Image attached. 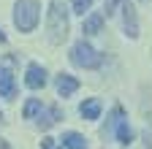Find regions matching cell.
Returning a JSON list of instances; mask_svg holds the SVG:
<instances>
[{
    "instance_id": "cell-1",
    "label": "cell",
    "mask_w": 152,
    "mask_h": 149,
    "mask_svg": "<svg viewBox=\"0 0 152 149\" xmlns=\"http://www.w3.org/2000/svg\"><path fill=\"white\" fill-rule=\"evenodd\" d=\"M46 33H49V44H54V46H60L68 38V8L63 0H52L49 3Z\"/></svg>"
},
{
    "instance_id": "cell-2",
    "label": "cell",
    "mask_w": 152,
    "mask_h": 149,
    "mask_svg": "<svg viewBox=\"0 0 152 149\" xmlns=\"http://www.w3.org/2000/svg\"><path fill=\"white\" fill-rule=\"evenodd\" d=\"M38 0H16V8H14V25L19 27V33H33L38 25Z\"/></svg>"
},
{
    "instance_id": "cell-3",
    "label": "cell",
    "mask_w": 152,
    "mask_h": 149,
    "mask_svg": "<svg viewBox=\"0 0 152 149\" xmlns=\"http://www.w3.org/2000/svg\"><path fill=\"white\" fill-rule=\"evenodd\" d=\"M71 63H73V65H79V68L92 71V68H101L103 57H101V54L95 52L87 41H79V44H73V49H71Z\"/></svg>"
},
{
    "instance_id": "cell-4",
    "label": "cell",
    "mask_w": 152,
    "mask_h": 149,
    "mask_svg": "<svg viewBox=\"0 0 152 149\" xmlns=\"http://www.w3.org/2000/svg\"><path fill=\"white\" fill-rule=\"evenodd\" d=\"M122 27L128 38H139V19H136V8L128 0H122Z\"/></svg>"
},
{
    "instance_id": "cell-5",
    "label": "cell",
    "mask_w": 152,
    "mask_h": 149,
    "mask_svg": "<svg viewBox=\"0 0 152 149\" xmlns=\"http://www.w3.org/2000/svg\"><path fill=\"white\" fill-rule=\"evenodd\" d=\"M25 84H27L30 89H41V87L46 84V71L38 65V63H30V65H27V73H25Z\"/></svg>"
},
{
    "instance_id": "cell-6",
    "label": "cell",
    "mask_w": 152,
    "mask_h": 149,
    "mask_svg": "<svg viewBox=\"0 0 152 149\" xmlns=\"http://www.w3.org/2000/svg\"><path fill=\"white\" fill-rule=\"evenodd\" d=\"M76 89H79V79L68 76V73H60V76H57V92H60V98L73 95Z\"/></svg>"
},
{
    "instance_id": "cell-7",
    "label": "cell",
    "mask_w": 152,
    "mask_h": 149,
    "mask_svg": "<svg viewBox=\"0 0 152 149\" xmlns=\"http://www.w3.org/2000/svg\"><path fill=\"white\" fill-rule=\"evenodd\" d=\"M79 114H82L84 119H90V122L98 119V117H101V100H98V98H87V100L79 106Z\"/></svg>"
},
{
    "instance_id": "cell-8",
    "label": "cell",
    "mask_w": 152,
    "mask_h": 149,
    "mask_svg": "<svg viewBox=\"0 0 152 149\" xmlns=\"http://www.w3.org/2000/svg\"><path fill=\"white\" fill-rule=\"evenodd\" d=\"M16 95V84H14V76L8 71H0V98H14Z\"/></svg>"
},
{
    "instance_id": "cell-9",
    "label": "cell",
    "mask_w": 152,
    "mask_h": 149,
    "mask_svg": "<svg viewBox=\"0 0 152 149\" xmlns=\"http://www.w3.org/2000/svg\"><path fill=\"white\" fill-rule=\"evenodd\" d=\"M101 27H103V16L101 14H90L84 19V25H82V33L84 35H95V33H101Z\"/></svg>"
},
{
    "instance_id": "cell-10",
    "label": "cell",
    "mask_w": 152,
    "mask_h": 149,
    "mask_svg": "<svg viewBox=\"0 0 152 149\" xmlns=\"http://www.w3.org/2000/svg\"><path fill=\"white\" fill-rule=\"evenodd\" d=\"M60 141H63V146H65V149H87L84 136H82V133H73V130H71V133H65Z\"/></svg>"
},
{
    "instance_id": "cell-11",
    "label": "cell",
    "mask_w": 152,
    "mask_h": 149,
    "mask_svg": "<svg viewBox=\"0 0 152 149\" xmlns=\"http://www.w3.org/2000/svg\"><path fill=\"white\" fill-rule=\"evenodd\" d=\"M114 133H117V141H120L122 146H128V144L133 141V130H130V125H128L125 119L117 122V130H114Z\"/></svg>"
},
{
    "instance_id": "cell-12",
    "label": "cell",
    "mask_w": 152,
    "mask_h": 149,
    "mask_svg": "<svg viewBox=\"0 0 152 149\" xmlns=\"http://www.w3.org/2000/svg\"><path fill=\"white\" fill-rule=\"evenodd\" d=\"M35 114H41V100H38V98H30L25 103V108H22V117L25 119H33Z\"/></svg>"
},
{
    "instance_id": "cell-13",
    "label": "cell",
    "mask_w": 152,
    "mask_h": 149,
    "mask_svg": "<svg viewBox=\"0 0 152 149\" xmlns=\"http://www.w3.org/2000/svg\"><path fill=\"white\" fill-rule=\"evenodd\" d=\"M57 119H60V108H57V106H52V108L46 111V114L41 117V127H44V130H49V127H52Z\"/></svg>"
},
{
    "instance_id": "cell-14",
    "label": "cell",
    "mask_w": 152,
    "mask_h": 149,
    "mask_svg": "<svg viewBox=\"0 0 152 149\" xmlns=\"http://www.w3.org/2000/svg\"><path fill=\"white\" fill-rule=\"evenodd\" d=\"M90 6H92V0H73V14L84 16V11H90Z\"/></svg>"
},
{
    "instance_id": "cell-15",
    "label": "cell",
    "mask_w": 152,
    "mask_h": 149,
    "mask_svg": "<svg viewBox=\"0 0 152 149\" xmlns=\"http://www.w3.org/2000/svg\"><path fill=\"white\" fill-rule=\"evenodd\" d=\"M120 3H122V0H103V11H106V16H111L114 11H117Z\"/></svg>"
},
{
    "instance_id": "cell-16",
    "label": "cell",
    "mask_w": 152,
    "mask_h": 149,
    "mask_svg": "<svg viewBox=\"0 0 152 149\" xmlns=\"http://www.w3.org/2000/svg\"><path fill=\"white\" fill-rule=\"evenodd\" d=\"M41 149H54V138H49V136H46V138L41 141Z\"/></svg>"
},
{
    "instance_id": "cell-17",
    "label": "cell",
    "mask_w": 152,
    "mask_h": 149,
    "mask_svg": "<svg viewBox=\"0 0 152 149\" xmlns=\"http://www.w3.org/2000/svg\"><path fill=\"white\" fill-rule=\"evenodd\" d=\"M0 44H6V33L3 30H0Z\"/></svg>"
},
{
    "instance_id": "cell-18",
    "label": "cell",
    "mask_w": 152,
    "mask_h": 149,
    "mask_svg": "<svg viewBox=\"0 0 152 149\" xmlns=\"http://www.w3.org/2000/svg\"><path fill=\"white\" fill-rule=\"evenodd\" d=\"M0 149H8V144H6V141H3V138H0Z\"/></svg>"
},
{
    "instance_id": "cell-19",
    "label": "cell",
    "mask_w": 152,
    "mask_h": 149,
    "mask_svg": "<svg viewBox=\"0 0 152 149\" xmlns=\"http://www.w3.org/2000/svg\"><path fill=\"white\" fill-rule=\"evenodd\" d=\"M147 149H152V141H149V136H147Z\"/></svg>"
},
{
    "instance_id": "cell-20",
    "label": "cell",
    "mask_w": 152,
    "mask_h": 149,
    "mask_svg": "<svg viewBox=\"0 0 152 149\" xmlns=\"http://www.w3.org/2000/svg\"><path fill=\"white\" fill-rule=\"evenodd\" d=\"M0 119H3V111H0Z\"/></svg>"
}]
</instances>
